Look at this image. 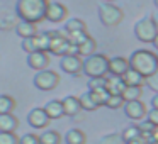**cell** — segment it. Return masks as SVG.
<instances>
[{
    "mask_svg": "<svg viewBox=\"0 0 158 144\" xmlns=\"http://www.w3.org/2000/svg\"><path fill=\"white\" fill-rule=\"evenodd\" d=\"M49 0H17L15 2V14L21 21L39 24L46 19Z\"/></svg>",
    "mask_w": 158,
    "mask_h": 144,
    "instance_id": "obj_1",
    "label": "cell"
},
{
    "mask_svg": "<svg viewBox=\"0 0 158 144\" xmlns=\"http://www.w3.org/2000/svg\"><path fill=\"white\" fill-rule=\"evenodd\" d=\"M131 68L136 70L141 76L150 78L155 73H158V56L156 53L150 51V49H136L133 54L129 56Z\"/></svg>",
    "mask_w": 158,
    "mask_h": 144,
    "instance_id": "obj_2",
    "label": "cell"
},
{
    "mask_svg": "<svg viewBox=\"0 0 158 144\" xmlns=\"http://www.w3.org/2000/svg\"><path fill=\"white\" fill-rule=\"evenodd\" d=\"M83 73L89 78H99V76H107L109 73V58L106 54H95L83 59Z\"/></svg>",
    "mask_w": 158,
    "mask_h": 144,
    "instance_id": "obj_3",
    "label": "cell"
},
{
    "mask_svg": "<svg viewBox=\"0 0 158 144\" xmlns=\"http://www.w3.org/2000/svg\"><path fill=\"white\" fill-rule=\"evenodd\" d=\"M97 12H99V19L104 26L107 27H116L123 22L124 19V12L121 10V7L114 4H109V2H104L97 7Z\"/></svg>",
    "mask_w": 158,
    "mask_h": 144,
    "instance_id": "obj_4",
    "label": "cell"
},
{
    "mask_svg": "<svg viewBox=\"0 0 158 144\" xmlns=\"http://www.w3.org/2000/svg\"><path fill=\"white\" fill-rule=\"evenodd\" d=\"M158 34V27L155 24L153 17H144L134 24V36L139 39L141 42H153Z\"/></svg>",
    "mask_w": 158,
    "mask_h": 144,
    "instance_id": "obj_5",
    "label": "cell"
},
{
    "mask_svg": "<svg viewBox=\"0 0 158 144\" xmlns=\"http://www.w3.org/2000/svg\"><path fill=\"white\" fill-rule=\"evenodd\" d=\"M46 32L51 38V44H49L48 53H51L55 56H61V58L68 54L70 46H72V42L68 41V36L63 31H46Z\"/></svg>",
    "mask_w": 158,
    "mask_h": 144,
    "instance_id": "obj_6",
    "label": "cell"
},
{
    "mask_svg": "<svg viewBox=\"0 0 158 144\" xmlns=\"http://www.w3.org/2000/svg\"><path fill=\"white\" fill-rule=\"evenodd\" d=\"M32 83L38 90L41 92H51L58 86L60 83V75L53 70H43V71H38L36 76L32 78Z\"/></svg>",
    "mask_w": 158,
    "mask_h": 144,
    "instance_id": "obj_7",
    "label": "cell"
},
{
    "mask_svg": "<svg viewBox=\"0 0 158 144\" xmlns=\"http://www.w3.org/2000/svg\"><path fill=\"white\" fill-rule=\"evenodd\" d=\"M60 68L65 73L72 76H77L80 73H83V59L82 56H63L61 61H60Z\"/></svg>",
    "mask_w": 158,
    "mask_h": 144,
    "instance_id": "obj_8",
    "label": "cell"
},
{
    "mask_svg": "<svg viewBox=\"0 0 158 144\" xmlns=\"http://www.w3.org/2000/svg\"><path fill=\"white\" fill-rule=\"evenodd\" d=\"M49 117L46 114V110L43 107H34L31 112L27 114V124L32 127V129H44L49 124Z\"/></svg>",
    "mask_w": 158,
    "mask_h": 144,
    "instance_id": "obj_9",
    "label": "cell"
},
{
    "mask_svg": "<svg viewBox=\"0 0 158 144\" xmlns=\"http://www.w3.org/2000/svg\"><path fill=\"white\" fill-rule=\"evenodd\" d=\"M124 114H126V117H129L131 120H138V122L144 120L148 115L146 107H144V103L141 102V100L126 102V105H124Z\"/></svg>",
    "mask_w": 158,
    "mask_h": 144,
    "instance_id": "obj_10",
    "label": "cell"
},
{
    "mask_svg": "<svg viewBox=\"0 0 158 144\" xmlns=\"http://www.w3.org/2000/svg\"><path fill=\"white\" fill-rule=\"evenodd\" d=\"M66 17H68V9H66V5L60 4V2H49L48 10H46V21L63 22Z\"/></svg>",
    "mask_w": 158,
    "mask_h": 144,
    "instance_id": "obj_11",
    "label": "cell"
},
{
    "mask_svg": "<svg viewBox=\"0 0 158 144\" xmlns=\"http://www.w3.org/2000/svg\"><path fill=\"white\" fill-rule=\"evenodd\" d=\"M49 65V54L46 51H34L31 54H27V66L36 71H43L48 70Z\"/></svg>",
    "mask_w": 158,
    "mask_h": 144,
    "instance_id": "obj_12",
    "label": "cell"
},
{
    "mask_svg": "<svg viewBox=\"0 0 158 144\" xmlns=\"http://www.w3.org/2000/svg\"><path fill=\"white\" fill-rule=\"evenodd\" d=\"M131 68L129 58H123V56H114V58H109V75L114 76H123L127 70Z\"/></svg>",
    "mask_w": 158,
    "mask_h": 144,
    "instance_id": "obj_13",
    "label": "cell"
},
{
    "mask_svg": "<svg viewBox=\"0 0 158 144\" xmlns=\"http://www.w3.org/2000/svg\"><path fill=\"white\" fill-rule=\"evenodd\" d=\"M106 88L110 95H123L124 90H126V83H124L123 76H107V83H106Z\"/></svg>",
    "mask_w": 158,
    "mask_h": 144,
    "instance_id": "obj_14",
    "label": "cell"
},
{
    "mask_svg": "<svg viewBox=\"0 0 158 144\" xmlns=\"http://www.w3.org/2000/svg\"><path fill=\"white\" fill-rule=\"evenodd\" d=\"M15 34L21 39H31V38H34V36H38V26L32 24V22L21 21L15 26Z\"/></svg>",
    "mask_w": 158,
    "mask_h": 144,
    "instance_id": "obj_15",
    "label": "cell"
},
{
    "mask_svg": "<svg viewBox=\"0 0 158 144\" xmlns=\"http://www.w3.org/2000/svg\"><path fill=\"white\" fill-rule=\"evenodd\" d=\"M61 102H63V109H65V115H68V117H75L77 114L82 110V105H80L78 97L68 95V97H65Z\"/></svg>",
    "mask_w": 158,
    "mask_h": 144,
    "instance_id": "obj_16",
    "label": "cell"
},
{
    "mask_svg": "<svg viewBox=\"0 0 158 144\" xmlns=\"http://www.w3.org/2000/svg\"><path fill=\"white\" fill-rule=\"evenodd\" d=\"M43 109L46 110V114H48L49 119H61L63 115H65V109H63V102L58 98L55 100H49L48 103H46Z\"/></svg>",
    "mask_w": 158,
    "mask_h": 144,
    "instance_id": "obj_17",
    "label": "cell"
},
{
    "mask_svg": "<svg viewBox=\"0 0 158 144\" xmlns=\"http://www.w3.org/2000/svg\"><path fill=\"white\" fill-rule=\"evenodd\" d=\"M123 80H124V83H126V86H143L144 83H146V78L141 76L139 73H138L136 70H133V68H129L126 73H124Z\"/></svg>",
    "mask_w": 158,
    "mask_h": 144,
    "instance_id": "obj_18",
    "label": "cell"
},
{
    "mask_svg": "<svg viewBox=\"0 0 158 144\" xmlns=\"http://www.w3.org/2000/svg\"><path fill=\"white\" fill-rule=\"evenodd\" d=\"M17 126H19V120L12 114L0 115V132H15Z\"/></svg>",
    "mask_w": 158,
    "mask_h": 144,
    "instance_id": "obj_19",
    "label": "cell"
},
{
    "mask_svg": "<svg viewBox=\"0 0 158 144\" xmlns=\"http://www.w3.org/2000/svg\"><path fill=\"white\" fill-rule=\"evenodd\" d=\"M65 142L66 144H85L87 142V136L83 134V130L80 129H70L65 134Z\"/></svg>",
    "mask_w": 158,
    "mask_h": 144,
    "instance_id": "obj_20",
    "label": "cell"
},
{
    "mask_svg": "<svg viewBox=\"0 0 158 144\" xmlns=\"http://www.w3.org/2000/svg\"><path fill=\"white\" fill-rule=\"evenodd\" d=\"M95 53H97V41L94 38H89L83 44L78 46V54L82 58H89V56L95 54Z\"/></svg>",
    "mask_w": 158,
    "mask_h": 144,
    "instance_id": "obj_21",
    "label": "cell"
},
{
    "mask_svg": "<svg viewBox=\"0 0 158 144\" xmlns=\"http://www.w3.org/2000/svg\"><path fill=\"white\" fill-rule=\"evenodd\" d=\"M15 98L10 95H0V115H5V114H12L15 109Z\"/></svg>",
    "mask_w": 158,
    "mask_h": 144,
    "instance_id": "obj_22",
    "label": "cell"
},
{
    "mask_svg": "<svg viewBox=\"0 0 158 144\" xmlns=\"http://www.w3.org/2000/svg\"><path fill=\"white\" fill-rule=\"evenodd\" d=\"M78 31H87V26L82 19L78 17H72L65 22V32L72 34V32H78Z\"/></svg>",
    "mask_w": 158,
    "mask_h": 144,
    "instance_id": "obj_23",
    "label": "cell"
},
{
    "mask_svg": "<svg viewBox=\"0 0 158 144\" xmlns=\"http://www.w3.org/2000/svg\"><path fill=\"white\" fill-rule=\"evenodd\" d=\"M34 44L38 51H49V44H51V38L48 36V32H38V36H34Z\"/></svg>",
    "mask_w": 158,
    "mask_h": 144,
    "instance_id": "obj_24",
    "label": "cell"
},
{
    "mask_svg": "<svg viewBox=\"0 0 158 144\" xmlns=\"http://www.w3.org/2000/svg\"><path fill=\"white\" fill-rule=\"evenodd\" d=\"M80 98V105H82V110H87V112H94V110L99 109V105L95 103V100L92 98V93L85 92L78 97Z\"/></svg>",
    "mask_w": 158,
    "mask_h": 144,
    "instance_id": "obj_25",
    "label": "cell"
},
{
    "mask_svg": "<svg viewBox=\"0 0 158 144\" xmlns=\"http://www.w3.org/2000/svg\"><path fill=\"white\" fill-rule=\"evenodd\" d=\"M39 142L41 144H60L61 142V136L56 130H44L39 136Z\"/></svg>",
    "mask_w": 158,
    "mask_h": 144,
    "instance_id": "obj_26",
    "label": "cell"
},
{
    "mask_svg": "<svg viewBox=\"0 0 158 144\" xmlns=\"http://www.w3.org/2000/svg\"><path fill=\"white\" fill-rule=\"evenodd\" d=\"M141 95H143V86H126L123 98L126 102H133V100H141Z\"/></svg>",
    "mask_w": 158,
    "mask_h": 144,
    "instance_id": "obj_27",
    "label": "cell"
},
{
    "mask_svg": "<svg viewBox=\"0 0 158 144\" xmlns=\"http://www.w3.org/2000/svg\"><path fill=\"white\" fill-rule=\"evenodd\" d=\"M90 93H92V98L95 100V103L99 107L106 105L107 98H109V95H110V93L107 92V88H97V90H92Z\"/></svg>",
    "mask_w": 158,
    "mask_h": 144,
    "instance_id": "obj_28",
    "label": "cell"
},
{
    "mask_svg": "<svg viewBox=\"0 0 158 144\" xmlns=\"http://www.w3.org/2000/svg\"><path fill=\"white\" fill-rule=\"evenodd\" d=\"M66 36H68V41L72 42V44H75V46H80V44H83V42H85L87 39L90 38V36H89V32H87V31L72 32V34H66Z\"/></svg>",
    "mask_w": 158,
    "mask_h": 144,
    "instance_id": "obj_29",
    "label": "cell"
},
{
    "mask_svg": "<svg viewBox=\"0 0 158 144\" xmlns=\"http://www.w3.org/2000/svg\"><path fill=\"white\" fill-rule=\"evenodd\" d=\"M121 136H123V139L126 141V142H129V141H133V139H136V137L141 136V130L138 129V126H129L123 130Z\"/></svg>",
    "mask_w": 158,
    "mask_h": 144,
    "instance_id": "obj_30",
    "label": "cell"
},
{
    "mask_svg": "<svg viewBox=\"0 0 158 144\" xmlns=\"http://www.w3.org/2000/svg\"><path fill=\"white\" fill-rule=\"evenodd\" d=\"M126 105V100L123 98V95H109V98H107L106 102V107H109V109H121V107Z\"/></svg>",
    "mask_w": 158,
    "mask_h": 144,
    "instance_id": "obj_31",
    "label": "cell"
},
{
    "mask_svg": "<svg viewBox=\"0 0 158 144\" xmlns=\"http://www.w3.org/2000/svg\"><path fill=\"white\" fill-rule=\"evenodd\" d=\"M106 83H107V76H99V78H89V83H87V88L89 92L97 88H106Z\"/></svg>",
    "mask_w": 158,
    "mask_h": 144,
    "instance_id": "obj_32",
    "label": "cell"
},
{
    "mask_svg": "<svg viewBox=\"0 0 158 144\" xmlns=\"http://www.w3.org/2000/svg\"><path fill=\"white\" fill-rule=\"evenodd\" d=\"M99 144H126L121 134H107L99 141Z\"/></svg>",
    "mask_w": 158,
    "mask_h": 144,
    "instance_id": "obj_33",
    "label": "cell"
},
{
    "mask_svg": "<svg viewBox=\"0 0 158 144\" xmlns=\"http://www.w3.org/2000/svg\"><path fill=\"white\" fill-rule=\"evenodd\" d=\"M0 144H19L15 132H0Z\"/></svg>",
    "mask_w": 158,
    "mask_h": 144,
    "instance_id": "obj_34",
    "label": "cell"
},
{
    "mask_svg": "<svg viewBox=\"0 0 158 144\" xmlns=\"http://www.w3.org/2000/svg\"><path fill=\"white\" fill-rule=\"evenodd\" d=\"M19 144H41L39 142V136L36 134H24L22 137H19Z\"/></svg>",
    "mask_w": 158,
    "mask_h": 144,
    "instance_id": "obj_35",
    "label": "cell"
},
{
    "mask_svg": "<svg viewBox=\"0 0 158 144\" xmlns=\"http://www.w3.org/2000/svg\"><path fill=\"white\" fill-rule=\"evenodd\" d=\"M22 49H24V53H27V54H31V53L38 51L36 49V44H34V39H22Z\"/></svg>",
    "mask_w": 158,
    "mask_h": 144,
    "instance_id": "obj_36",
    "label": "cell"
},
{
    "mask_svg": "<svg viewBox=\"0 0 158 144\" xmlns=\"http://www.w3.org/2000/svg\"><path fill=\"white\" fill-rule=\"evenodd\" d=\"M146 85L150 86V88L153 90L155 93H158V73H155L153 76H150V78H146Z\"/></svg>",
    "mask_w": 158,
    "mask_h": 144,
    "instance_id": "obj_37",
    "label": "cell"
},
{
    "mask_svg": "<svg viewBox=\"0 0 158 144\" xmlns=\"http://www.w3.org/2000/svg\"><path fill=\"white\" fill-rule=\"evenodd\" d=\"M146 119L150 120V122L153 124L155 127H158V109H151L150 112H148Z\"/></svg>",
    "mask_w": 158,
    "mask_h": 144,
    "instance_id": "obj_38",
    "label": "cell"
},
{
    "mask_svg": "<svg viewBox=\"0 0 158 144\" xmlns=\"http://www.w3.org/2000/svg\"><path fill=\"white\" fill-rule=\"evenodd\" d=\"M126 144H151V141L146 139V137H143V136H139V137H136V139L129 141V142H126Z\"/></svg>",
    "mask_w": 158,
    "mask_h": 144,
    "instance_id": "obj_39",
    "label": "cell"
},
{
    "mask_svg": "<svg viewBox=\"0 0 158 144\" xmlns=\"http://www.w3.org/2000/svg\"><path fill=\"white\" fill-rule=\"evenodd\" d=\"M151 109H158V93H155L153 98H151Z\"/></svg>",
    "mask_w": 158,
    "mask_h": 144,
    "instance_id": "obj_40",
    "label": "cell"
},
{
    "mask_svg": "<svg viewBox=\"0 0 158 144\" xmlns=\"http://www.w3.org/2000/svg\"><path fill=\"white\" fill-rule=\"evenodd\" d=\"M151 142H158V127L155 129V132H153V139H151Z\"/></svg>",
    "mask_w": 158,
    "mask_h": 144,
    "instance_id": "obj_41",
    "label": "cell"
},
{
    "mask_svg": "<svg viewBox=\"0 0 158 144\" xmlns=\"http://www.w3.org/2000/svg\"><path fill=\"white\" fill-rule=\"evenodd\" d=\"M153 46L158 49V34H156V38H155V41H153Z\"/></svg>",
    "mask_w": 158,
    "mask_h": 144,
    "instance_id": "obj_42",
    "label": "cell"
},
{
    "mask_svg": "<svg viewBox=\"0 0 158 144\" xmlns=\"http://www.w3.org/2000/svg\"><path fill=\"white\" fill-rule=\"evenodd\" d=\"M153 21H155V24H156V27H158V14H156V15H155V17H153Z\"/></svg>",
    "mask_w": 158,
    "mask_h": 144,
    "instance_id": "obj_43",
    "label": "cell"
},
{
    "mask_svg": "<svg viewBox=\"0 0 158 144\" xmlns=\"http://www.w3.org/2000/svg\"><path fill=\"white\" fill-rule=\"evenodd\" d=\"M153 4H155V7L158 9V0H153Z\"/></svg>",
    "mask_w": 158,
    "mask_h": 144,
    "instance_id": "obj_44",
    "label": "cell"
},
{
    "mask_svg": "<svg viewBox=\"0 0 158 144\" xmlns=\"http://www.w3.org/2000/svg\"><path fill=\"white\" fill-rule=\"evenodd\" d=\"M106 2H109V4H112V2H116V0H106Z\"/></svg>",
    "mask_w": 158,
    "mask_h": 144,
    "instance_id": "obj_45",
    "label": "cell"
},
{
    "mask_svg": "<svg viewBox=\"0 0 158 144\" xmlns=\"http://www.w3.org/2000/svg\"><path fill=\"white\" fill-rule=\"evenodd\" d=\"M156 56H158V53H156Z\"/></svg>",
    "mask_w": 158,
    "mask_h": 144,
    "instance_id": "obj_46",
    "label": "cell"
}]
</instances>
